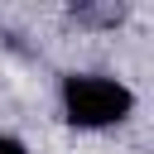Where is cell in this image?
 I'll list each match as a JSON object with an SVG mask.
<instances>
[{
    "label": "cell",
    "instance_id": "obj_2",
    "mask_svg": "<svg viewBox=\"0 0 154 154\" xmlns=\"http://www.w3.org/2000/svg\"><path fill=\"white\" fill-rule=\"evenodd\" d=\"M72 14H77V19H91V24H120L125 10H120V5H116V10H87V5H82V10H72Z\"/></svg>",
    "mask_w": 154,
    "mask_h": 154
},
{
    "label": "cell",
    "instance_id": "obj_3",
    "mask_svg": "<svg viewBox=\"0 0 154 154\" xmlns=\"http://www.w3.org/2000/svg\"><path fill=\"white\" fill-rule=\"evenodd\" d=\"M0 154H29V149H24L14 135H0Z\"/></svg>",
    "mask_w": 154,
    "mask_h": 154
},
{
    "label": "cell",
    "instance_id": "obj_1",
    "mask_svg": "<svg viewBox=\"0 0 154 154\" xmlns=\"http://www.w3.org/2000/svg\"><path fill=\"white\" fill-rule=\"evenodd\" d=\"M63 116L77 125V130H111L120 125L130 111H135V91L106 72H72L63 77Z\"/></svg>",
    "mask_w": 154,
    "mask_h": 154
}]
</instances>
